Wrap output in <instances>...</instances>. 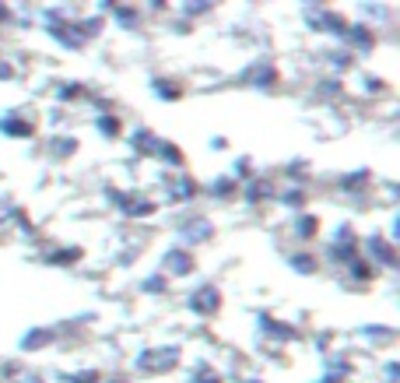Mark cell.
Masks as SVG:
<instances>
[]
</instances>
